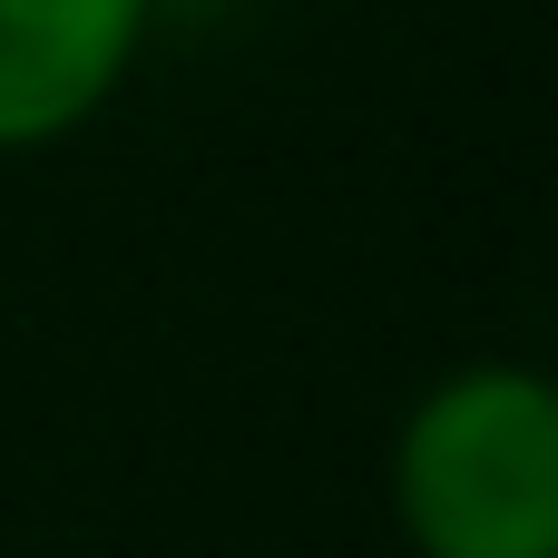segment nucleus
I'll list each match as a JSON object with an SVG mask.
<instances>
[{"instance_id": "2", "label": "nucleus", "mask_w": 558, "mask_h": 558, "mask_svg": "<svg viewBox=\"0 0 558 558\" xmlns=\"http://www.w3.org/2000/svg\"><path fill=\"white\" fill-rule=\"evenodd\" d=\"M167 0H0V157H39L108 118Z\"/></svg>"}, {"instance_id": "1", "label": "nucleus", "mask_w": 558, "mask_h": 558, "mask_svg": "<svg viewBox=\"0 0 558 558\" xmlns=\"http://www.w3.org/2000/svg\"><path fill=\"white\" fill-rule=\"evenodd\" d=\"M392 520L412 558H558V383L510 353L422 383L392 432Z\"/></svg>"}]
</instances>
